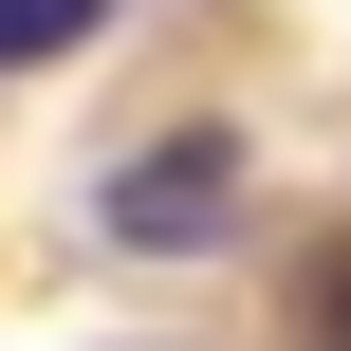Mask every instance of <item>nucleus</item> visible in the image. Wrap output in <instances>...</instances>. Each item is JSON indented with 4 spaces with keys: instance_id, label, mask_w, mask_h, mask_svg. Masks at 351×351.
Instances as JSON below:
<instances>
[{
    "instance_id": "f257e3e1",
    "label": "nucleus",
    "mask_w": 351,
    "mask_h": 351,
    "mask_svg": "<svg viewBox=\"0 0 351 351\" xmlns=\"http://www.w3.org/2000/svg\"><path fill=\"white\" fill-rule=\"evenodd\" d=\"M222 204H241V148H222V130H185V148L111 167V241H204Z\"/></svg>"
},
{
    "instance_id": "f03ea898",
    "label": "nucleus",
    "mask_w": 351,
    "mask_h": 351,
    "mask_svg": "<svg viewBox=\"0 0 351 351\" xmlns=\"http://www.w3.org/2000/svg\"><path fill=\"white\" fill-rule=\"evenodd\" d=\"M74 37H111V0H0V74H37V56H74Z\"/></svg>"
}]
</instances>
